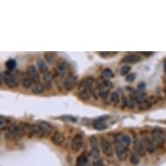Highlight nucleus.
Masks as SVG:
<instances>
[{
    "instance_id": "4be33fe9",
    "label": "nucleus",
    "mask_w": 166,
    "mask_h": 166,
    "mask_svg": "<svg viewBox=\"0 0 166 166\" xmlns=\"http://www.w3.org/2000/svg\"><path fill=\"white\" fill-rule=\"evenodd\" d=\"M11 124V123L10 122V120L7 117L3 116H0V127H1L2 131H4L5 129H8Z\"/></svg>"
},
{
    "instance_id": "b1692460",
    "label": "nucleus",
    "mask_w": 166,
    "mask_h": 166,
    "mask_svg": "<svg viewBox=\"0 0 166 166\" xmlns=\"http://www.w3.org/2000/svg\"><path fill=\"white\" fill-rule=\"evenodd\" d=\"M32 127H33V137H37L38 138H42L44 136L42 129L38 124L32 125Z\"/></svg>"
},
{
    "instance_id": "9b49d317",
    "label": "nucleus",
    "mask_w": 166,
    "mask_h": 166,
    "mask_svg": "<svg viewBox=\"0 0 166 166\" xmlns=\"http://www.w3.org/2000/svg\"><path fill=\"white\" fill-rule=\"evenodd\" d=\"M78 82V78L76 76H69L67 77L66 79L65 80L64 86L66 90H72V89L75 87V85L77 84Z\"/></svg>"
},
{
    "instance_id": "a19ab883",
    "label": "nucleus",
    "mask_w": 166,
    "mask_h": 166,
    "mask_svg": "<svg viewBox=\"0 0 166 166\" xmlns=\"http://www.w3.org/2000/svg\"><path fill=\"white\" fill-rule=\"evenodd\" d=\"M165 94H166V89H165Z\"/></svg>"
},
{
    "instance_id": "5701e85b",
    "label": "nucleus",
    "mask_w": 166,
    "mask_h": 166,
    "mask_svg": "<svg viewBox=\"0 0 166 166\" xmlns=\"http://www.w3.org/2000/svg\"><path fill=\"white\" fill-rule=\"evenodd\" d=\"M51 78H52V77L49 72L44 74V86L48 90L51 88Z\"/></svg>"
},
{
    "instance_id": "1a4fd4ad",
    "label": "nucleus",
    "mask_w": 166,
    "mask_h": 166,
    "mask_svg": "<svg viewBox=\"0 0 166 166\" xmlns=\"http://www.w3.org/2000/svg\"><path fill=\"white\" fill-rule=\"evenodd\" d=\"M133 145H134V149H135V152L137 154H138L140 157H144L145 156L146 153V149L145 147L144 146V144L142 143V141L138 138L134 139V142H133Z\"/></svg>"
},
{
    "instance_id": "f8f14e48",
    "label": "nucleus",
    "mask_w": 166,
    "mask_h": 166,
    "mask_svg": "<svg viewBox=\"0 0 166 166\" xmlns=\"http://www.w3.org/2000/svg\"><path fill=\"white\" fill-rule=\"evenodd\" d=\"M37 124L42 129L44 136H50V134H51V132L53 131V127H52L48 122H45V121H39Z\"/></svg>"
},
{
    "instance_id": "4468645a",
    "label": "nucleus",
    "mask_w": 166,
    "mask_h": 166,
    "mask_svg": "<svg viewBox=\"0 0 166 166\" xmlns=\"http://www.w3.org/2000/svg\"><path fill=\"white\" fill-rule=\"evenodd\" d=\"M107 118V116H101L99 118H98L96 121L93 124V127L96 129V130H98V131H102V130H105L107 129L108 126L106 124V123L105 122V120Z\"/></svg>"
},
{
    "instance_id": "2f4dec72",
    "label": "nucleus",
    "mask_w": 166,
    "mask_h": 166,
    "mask_svg": "<svg viewBox=\"0 0 166 166\" xmlns=\"http://www.w3.org/2000/svg\"><path fill=\"white\" fill-rule=\"evenodd\" d=\"M60 119L65 121V122H70V123H76L78 121L77 117L73 116H62Z\"/></svg>"
},
{
    "instance_id": "72a5a7b5",
    "label": "nucleus",
    "mask_w": 166,
    "mask_h": 166,
    "mask_svg": "<svg viewBox=\"0 0 166 166\" xmlns=\"http://www.w3.org/2000/svg\"><path fill=\"white\" fill-rule=\"evenodd\" d=\"M98 95H99L102 98L105 99V98H108V96L110 95V90H109V89L100 90L99 91H98Z\"/></svg>"
},
{
    "instance_id": "9d476101",
    "label": "nucleus",
    "mask_w": 166,
    "mask_h": 166,
    "mask_svg": "<svg viewBox=\"0 0 166 166\" xmlns=\"http://www.w3.org/2000/svg\"><path fill=\"white\" fill-rule=\"evenodd\" d=\"M27 74L29 75V77L32 79L34 83H39L40 80V75H39V70L34 65H31L28 67Z\"/></svg>"
},
{
    "instance_id": "0eeeda50",
    "label": "nucleus",
    "mask_w": 166,
    "mask_h": 166,
    "mask_svg": "<svg viewBox=\"0 0 166 166\" xmlns=\"http://www.w3.org/2000/svg\"><path fill=\"white\" fill-rule=\"evenodd\" d=\"M100 146L103 150V153L107 157H112L113 155V148L111 146V144L109 140H107L105 138L100 139Z\"/></svg>"
},
{
    "instance_id": "f257e3e1",
    "label": "nucleus",
    "mask_w": 166,
    "mask_h": 166,
    "mask_svg": "<svg viewBox=\"0 0 166 166\" xmlns=\"http://www.w3.org/2000/svg\"><path fill=\"white\" fill-rule=\"evenodd\" d=\"M24 135L22 125L11 124L10 127L7 129L6 137L7 139H19Z\"/></svg>"
},
{
    "instance_id": "2eb2a0df",
    "label": "nucleus",
    "mask_w": 166,
    "mask_h": 166,
    "mask_svg": "<svg viewBox=\"0 0 166 166\" xmlns=\"http://www.w3.org/2000/svg\"><path fill=\"white\" fill-rule=\"evenodd\" d=\"M141 57L138 54H128L123 57L122 61L124 63H129V64H136L141 60Z\"/></svg>"
},
{
    "instance_id": "a211bd4d",
    "label": "nucleus",
    "mask_w": 166,
    "mask_h": 166,
    "mask_svg": "<svg viewBox=\"0 0 166 166\" xmlns=\"http://www.w3.org/2000/svg\"><path fill=\"white\" fill-rule=\"evenodd\" d=\"M51 141L56 145H61L65 142V136L60 132H55L51 138Z\"/></svg>"
},
{
    "instance_id": "6ab92c4d",
    "label": "nucleus",
    "mask_w": 166,
    "mask_h": 166,
    "mask_svg": "<svg viewBox=\"0 0 166 166\" xmlns=\"http://www.w3.org/2000/svg\"><path fill=\"white\" fill-rule=\"evenodd\" d=\"M88 164V157L85 153H83L79 155L76 161V165L77 166H86Z\"/></svg>"
},
{
    "instance_id": "c9c22d12",
    "label": "nucleus",
    "mask_w": 166,
    "mask_h": 166,
    "mask_svg": "<svg viewBox=\"0 0 166 166\" xmlns=\"http://www.w3.org/2000/svg\"><path fill=\"white\" fill-rule=\"evenodd\" d=\"M135 79H136V74L135 73H131V74L127 75L126 78H125V80L128 83H132V82H134Z\"/></svg>"
},
{
    "instance_id": "20e7f679",
    "label": "nucleus",
    "mask_w": 166,
    "mask_h": 166,
    "mask_svg": "<svg viewBox=\"0 0 166 166\" xmlns=\"http://www.w3.org/2000/svg\"><path fill=\"white\" fill-rule=\"evenodd\" d=\"M116 152L117 158L121 161L125 160L129 156V149L127 148V146L124 145L118 140V138L116 140Z\"/></svg>"
},
{
    "instance_id": "cd10ccee",
    "label": "nucleus",
    "mask_w": 166,
    "mask_h": 166,
    "mask_svg": "<svg viewBox=\"0 0 166 166\" xmlns=\"http://www.w3.org/2000/svg\"><path fill=\"white\" fill-rule=\"evenodd\" d=\"M6 66L7 67V69L9 71H14L16 66H17V63H16V61L14 59H9V60L6 61Z\"/></svg>"
},
{
    "instance_id": "7c9ffc66",
    "label": "nucleus",
    "mask_w": 166,
    "mask_h": 166,
    "mask_svg": "<svg viewBox=\"0 0 166 166\" xmlns=\"http://www.w3.org/2000/svg\"><path fill=\"white\" fill-rule=\"evenodd\" d=\"M78 96H79V98L83 100V101H87L90 98V92H89L88 90H82Z\"/></svg>"
},
{
    "instance_id": "f03ea898",
    "label": "nucleus",
    "mask_w": 166,
    "mask_h": 166,
    "mask_svg": "<svg viewBox=\"0 0 166 166\" xmlns=\"http://www.w3.org/2000/svg\"><path fill=\"white\" fill-rule=\"evenodd\" d=\"M3 82H5L6 85L9 86L10 88H14L18 84V81L16 77L9 72L1 73V83H3Z\"/></svg>"
},
{
    "instance_id": "412c9836",
    "label": "nucleus",
    "mask_w": 166,
    "mask_h": 166,
    "mask_svg": "<svg viewBox=\"0 0 166 166\" xmlns=\"http://www.w3.org/2000/svg\"><path fill=\"white\" fill-rule=\"evenodd\" d=\"M118 140L122 143L125 146H130L131 144V138L129 136V135H126V134H123L121 136L118 137Z\"/></svg>"
},
{
    "instance_id": "f3484780",
    "label": "nucleus",
    "mask_w": 166,
    "mask_h": 166,
    "mask_svg": "<svg viewBox=\"0 0 166 166\" xmlns=\"http://www.w3.org/2000/svg\"><path fill=\"white\" fill-rule=\"evenodd\" d=\"M33 83L34 82L32 81V79L29 77V75H28L27 73L22 75V77H21V84H22V86L24 88L29 89L31 88V87H32Z\"/></svg>"
},
{
    "instance_id": "e433bc0d",
    "label": "nucleus",
    "mask_w": 166,
    "mask_h": 166,
    "mask_svg": "<svg viewBox=\"0 0 166 166\" xmlns=\"http://www.w3.org/2000/svg\"><path fill=\"white\" fill-rule=\"evenodd\" d=\"M93 166H105L104 162L101 159H97L93 162Z\"/></svg>"
},
{
    "instance_id": "aec40b11",
    "label": "nucleus",
    "mask_w": 166,
    "mask_h": 166,
    "mask_svg": "<svg viewBox=\"0 0 166 166\" xmlns=\"http://www.w3.org/2000/svg\"><path fill=\"white\" fill-rule=\"evenodd\" d=\"M44 86L43 83H34L32 87H31V91L34 94H40L44 91Z\"/></svg>"
},
{
    "instance_id": "6e6552de",
    "label": "nucleus",
    "mask_w": 166,
    "mask_h": 166,
    "mask_svg": "<svg viewBox=\"0 0 166 166\" xmlns=\"http://www.w3.org/2000/svg\"><path fill=\"white\" fill-rule=\"evenodd\" d=\"M142 143L144 144V146L145 147V149L150 153V154H154L157 151V147L156 144H154V142L151 139L148 138V137H144L142 139Z\"/></svg>"
},
{
    "instance_id": "ddd939ff",
    "label": "nucleus",
    "mask_w": 166,
    "mask_h": 166,
    "mask_svg": "<svg viewBox=\"0 0 166 166\" xmlns=\"http://www.w3.org/2000/svg\"><path fill=\"white\" fill-rule=\"evenodd\" d=\"M68 70H69V65L65 61H60L59 63H57L56 66V71L60 76H65L68 72Z\"/></svg>"
},
{
    "instance_id": "bb28decb",
    "label": "nucleus",
    "mask_w": 166,
    "mask_h": 166,
    "mask_svg": "<svg viewBox=\"0 0 166 166\" xmlns=\"http://www.w3.org/2000/svg\"><path fill=\"white\" fill-rule=\"evenodd\" d=\"M102 78L105 79H110L114 78V73L112 72L111 69H105L102 72Z\"/></svg>"
},
{
    "instance_id": "4c0bfd02",
    "label": "nucleus",
    "mask_w": 166,
    "mask_h": 166,
    "mask_svg": "<svg viewBox=\"0 0 166 166\" xmlns=\"http://www.w3.org/2000/svg\"><path fill=\"white\" fill-rule=\"evenodd\" d=\"M145 86H146V84H145V83L144 82H143V83H140L138 84V89L140 90H144L145 89Z\"/></svg>"
},
{
    "instance_id": "a878e982",
    "label": "nucleus",
    "mask_w": 166,
    "mask_h": 166,
    "mask_svg": "<svg viewBox=\"0 0 166 166\" xmlns=\"http://www.w3.org/2000/svg\"><path fill=\"white\" fill-rule=\"evenodd\" d=\"M140 156L138 154H137L136 152H133L131 155V157H130V162L131 164H133V165H138L139 163H140Z\"/></svg>"
},
{
    "instance_id": "58836bf2",
    "label": "nucleus",
    "mask_w": 166,
    "mask_h": 166,
    "mask_svg": "<svg viewBox=\"0 0 166 166\" xmlns=\"http://www.w3.org/2000/svg\"><path fill=\"white\" fill-rule=\"evenodd\" d=\"M144 55H146V56H149V55H152L153 54V52H142Z\"/></svg>"
},
{
    "instance_id": "473e14b6",
    "label": "nucleus",
    "mask_w": 166,
    "mask_h": 166,
    "mask_svg": "<svg viewBox=\"0 0 166 166\" xmlns=\"http://www.w3.org/2000/svg\"><path fill=\"white\" fill-rule=\"evenodd\" d=\"M150 106H151L150 103H149V102L146 101V100H141V101L139 102V108H140L141 110L149 109Z\"/></svg>"
},
{
    "instance_id": "dca6fc26",
    "label": "nucleus",
    "mask_w": 166,
    "mask_h": 166,
    "mask_svg": "<svg viewBox=\"0 0 166 166\" xmlns=\"http://www.w3.org/2000/svg\"><path fill=\"white\" fill-rule=\"evenodd\" d=\"M94 83V80L92 78H85L82 80V82L80 83L79 85V89L81 90H90L92 84Z\"/></svg>"
},
{
    "instance_id": "423d86ee",
    "label": "nucleus",
    "mask_w": 166,
    "mask_h": 166,
    "mask_svg": "<svg viewBox=\"0 0 166 166\" xmlns=\"http://www.w3.org/2000/svg\"><path fill=\"white\" fill-rule=\"evenodd\" d=\"M83 146V138L82 135L80 134H77L73 137V138L72 140V144H71V147L73 151L77 152L79 151L80 149H82V147Z\"/></svg>"
},
{
    "instance_id": "c85d7f7f",
    "label": "nucleus",
    "mask_w": 166,
    "mask_h": 166,
    "mask_svg": "<svg viewBox=\"0 0 166 166\" xmlns=\"http://www.w3.org/2000/svg\"><path fill=\"white\" fill-rule=\"evenodd\" d=\"M111 100L113 104H116V105L119 104V102H120V95H119V93L116 92V91H113L111 94Z\"/></svg>"
},
{
    "instance_id": "39448f33",
    "label": "nucleus",
    "mask_w": 166,
    "mask_h": 166,
    "mask_svg": "<svg viewBox=\"0 0 166 166\" xmlns=\"http://www.w3.org/2000/svg\"><path fill=\"white\" fill-rule=\"evenodd\" d=\"M90 146H91V149H90V155L92 156V157L94 159H99L100 151L99 148H98V142L96 136H91L90 138Z\"/></svg>"
},
{
    "instance_id": "7ed1b4c3",
    "label": "nucleus",
    "mask_w": 166,
    "mask_h": 166,
    "mask_svg": "<svg viewBox=\"0 0 166 166\" xmlns=\"http://www.w3.org/2000/svg\"><path fill=\"white\" fill-rule=\"evenodd\" d=\"M151 135H152V138L154 140V143L157 146H163L164 145V142H165V136H164L163 129L159 127H155L151 132Z\"/></svg>"
},
{
    "instance_id": "ea45409f",
    "label": "nucleus",
    "mask_w": 166,
    "mask_h": 166,
    "mask_svg": "<svg viewBox=\"0 0 166 166\" xmlns=\"http://www.w3.org/2000/svg\"><path fill=\"white\" fill-rule=\"evenodd\" d=\"M164 72L166 73V58L164 60Z\"/></svg>"
},
{
    "instance_id": "c756f323",
    "label": "nucleus",
    "mask_w": 166,
    "mask_h": 166,
    "mask_svg": "<svg viewBox=\"0 0 166 166\" xmlns=\"http://www.w3.org/2000/svg\"><path fill=\"white\" fill-rule=\"evenodd\" d=\"M44 58L49 64H52L54 59H55V54L52 52H48V53H44Z\"/></svg>"
},
{
    "instance_id": "393cba45",
    "label": "nucleus",
    "mask_w": 166,
    "mask_h": 166,
    "mask_svg": "<svg viewBox=\"0 0 166 166\" xmlns=\"http://www.w3.org/2000/svg\"><path fill=\"white\" fill-rule=\"evenodd\" d=\"M38 68H39V72H41L42 74H45V73L48 72V68H47L45 62L41 60V59L38 60Z\"/></svg>"
},
{
    "instance_id": "f704fd0d",
    "label": "nucleus",
    "mask_w": 166,
    "mask_h": 166,
    "mask_svg": "<svg viewBox=\"0 0 166 166\" xmlns=\"http://www.w3.org/2000/svg\"><path fill=\"white\" fill-rule=\"evenodd\" d=\"M131 68L130 65H124V66L120 68V72H120V74H121L122 76H124V75L128 74L129 72H131Z\"/></svg>"
}]
</instances>
